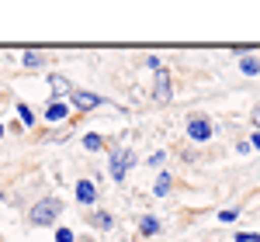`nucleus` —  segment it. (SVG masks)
<instances>
[{
    "instance_id": "f257e3e1",
    "label": "nucleus",
    "mask_w": 260,
    "mask_h": 242,
    "mask_svg": "<svg viewBox=\"0 0 260 242\" xmlns=\"http://www.w3.org/2000/svg\"><path fill=\"white\" fill-rule=\"evenodd\" d=\"M62 215V201L59 197H42L39 204H31V211H28V222L35 225V228H49V225H56Z\"/></svg>"
},
{
    "instance_id": "f03ea898",
    "label": "nucleus",
    "mask_w": 260,
    "mask_h": 242,
    "mask_svg": "<svg viewBox=\"0 0 260 242\" xmlns=\"http://www.w3.org/2000/svg\"><path fill=\"white\" fill-rule=\"evenodd\" d=\"M136 166V152L132 149H115L111 152V166H108V173H111V180L115 183H121L125 180V173Z\"/></svg>"
},
{
    "instance_id": "7ed1b4c3",
    "label": "nucleus",
    "mask_w": 260,
    "mask_h": 242,
    "mask_svg": "<svg viewBox=\"0 0 260 242\" xmlns=\"http://www.w3.org/2000/svg\"><path fill=\"white\" fill-rule=\"evenodd\" d=\"M70 104H73L77 111H83V114H87V111H98L101 104H104V97H101V94H94V90H77V87H73Z\"/></svg>"
},
{
    "instance_id": "20e7f679",
    "label": "nucleus",
    "mask_w": 260,
    "mask_h": 242,
    "mask_svg": "<svg viewBox=\"0 0 260 242\" xmlns=\"http://www.w3.org/2000/svg\"><path fill=\"white\" fill-rule=\"evenodd\" d=\"M187 139L191 142H208L212 139V121L205 118V114H191V118H187Z\"/></svg>"
},
{
    "instance_id": "39448f33",
    "label": "nucleus",
    "mask_w": 260,
    "mask_h": 242,
    "mask_svg": "<svg viewBox=\"0 0 260 242\" xmlns=\"http://www.w3.org/2000/svg\"><path fill=\"white\" fill-rule=\"evenodd\" d=\"M174 97V80H170V69H160L156 80H153V101L156 104H170Z\"/></svg>"
},
{
    "instance_id": "423d86ee",
    "label": "nucleus",
    "mask_w": 260,
    "mask_h": 242,
    "mask_svg": "<svg viewBox=\"0 0 260 242\" xmlns=\"http://www.w3.org/2000/svg\"><path fill=\"white\" fill-rule=\"evenodd\" d=\"M49 87H52V97H56V101H62V97L73 94V83L66 80L62 73H52V76H49Z\"/></svg>"
},
{
    "instance_id": "0eeeda50",
    "label": "nucleus",
    "mask_w": 260,
    "mask_h": 242,
    "mask_svg": "<svg viewBox=\"0 0 260 242\" xmlns=\"http://www.w3.org/2000/svg\"><path fill=\"white\" fill-rule=\"evenodd\" d=\"M70 118V104L66 101H56V97H52V101L45 104V121H66Z\"/></svg>"
},
{
    "instance_id": "6e6552de",
    "label": "nucleus",
    "mask_w": 260,
    "mask_h": 242,
    "mask_svg": "<svg viewBox=\"0 0 260 242\" xmlns=\"http://www.w3.org/2000/svg\"><path fill=\"white\" fill-rule=\"evenodd\" d=\"M77 201H80L83 208H90V204L98 201V187H94V180H80L77 183Z\"/></svg>"
},
{
    "instance_id": "1a4fd4ad",
    "label": "nucleus",
    "mask_w": 260,
    "mask_h": 242,
    "mask_svg": "<svg viewBox=\"0 0 260 242\" xmlns=\"http://www.w3.org/2000/svg\"><path fill=\"white\" fill-rule=\"evenodd\" d=\"M14 111H18V125L21 128H35V125H39V114H35L28 104H14Z\"/></svg>"
},
{
    "instance_id": "9d476101",
    "label": "nucleus",
    "mask_w": 260,
    "mask_h": 242,
    "mask_svg": "<svg viewBox=\"0 0 260 242\" xmlns=\"http://www.w3.org/2000/svg\"><path fill=\"white\" fill-rule=\"evenodd\" d=\"M170 190H174V177H170L167 170H160V177L153 183V194H156V197H170Z\"/></svg>"
},
{
    "instance_id": "9b49d317",
    "label": "nucleus",
    "mask_w": 260,
    "mask_h": 242,
    "mask_svg": "<svg viewBox=\"0 0 260 242\" xmlns=\"http://www.w3.org/2000/svg\"><path fill=\"white\" fill-rule=\"evenodd\" d=\"M87 222L94 225L98 232H108V228H115V218H111L108 211H90V215H87Z\"/></svg>"
},
{
    "instance_id": "f8f14e48",
    "label": "nucleus",
    "mask_w": 260,
    "mask_h": 242,
    "mask_svg": "<svg viewBox=\"0 0 260 242\" xmlns=\"http://www.w3.org/2000/svg\"><path fill=\"white\" fill-rule=\"evenodd\" d=\"M160 228H163V225H160L156 215H142V218H139V232H142V235H160Z\"/></svg>"
},
{
    "instance_id": "ddd939ff",
    "label": "nucleus",
    "mask_w": 260,
    "mask_h": 242,
    "mask_svg": "<svg viewBox=\"0 0 260 242\" xmlns=\"http://www.w3.org/2000/svg\"><path fill=\"white\" fill-rule=\"evenodd\" d=\"M83 149H87V152H101V149H104V139L94 135V132H87V135H83Z\"/></svg>"
},
{
    "instance_id": "4468645a",
    "label": "nucleus",
    "mask_w": 260,
    "mask_h": 242,
    "mask_svg": "<svg viewBox=\"0 0 260 242\" xmlns=\"http://www.w3.org/2000/svg\"><path fill=\"white\" fill-rule=\"evenodd\" d=\"M240 69L246 73V76H257L260 73V59L257 56H246V59H240Z\"/></svg>"
},
{
    "instance_id": "2eb2a0df",
    "label": "nucleus",
    "mask_w": 260,
    "mask_h": 242,
    "mask_svg": "<svg viewBox=\"0 0 260 242\" xmlns=\"http://www.w3.org/2000/svg\"><path fill=\"white\" fill-rule=\"evenodd\" d=\"M21 62H24L28 69H39V66H45V56H42V52H24Z\"/></svg>"
},
{
    "instance_id": "dca6fc26",
    "label": "nucleus",
    "mask_w": 260,
    "mask_h": 242,
    "mask_svg": "<svg viewBox=\"0 0 260 242\" xmlns=\"http://www.w3.org/2000/svg\"><path fill=\"white\" fill-rule=\"evenodd\" d=\"M236 218H240V208H222V211H219V222L222 225H233Z\"/></svg>"
},
{
    "instance_id": "f3484780",
    "label": "nucleus",
    "mask_w": 260,
    "mask_h": 242,
    "mask_svg": "<svg viewBox=\"0 0 260 242\" xmlns=\"http://www.w3.org/2000/svg\"><path fill=\"white\" fill-rule=\"evenodd\" d=\"M56 242H77V235L70 228H56Z\"/></svg>"
},
{
    "instance_id": "a211bd4d",
    "label": "nucleus",
    "mask_w": 260,
    "mask_h": 242,
    "mask_svg": "<svg viewBox=\"0 0 260 242\" xmlns=\"http://www.w3.org/2000/svg\"><path fill=\"white\" fill-rule=\"evenodd\" d=\"M229 52H233V56H236V59H246V56H250V52H253V49H250V45H233V49H229Z\"/></svg>"
},
{
    "instance_id": "6ab92c4d",
    "label": "nucleus",
    "mask_w": 260,
    "mask_h": 242,
    "mask_svg": "<svg viewBox=\"0 0 260 242\" xmlns=\"http://www.w3.org/2000/svg\"><path fill=\"white\" fill-rule=\"evenodd\" d=\"M236 242H260V232H236Z\"/></svg>"
},
{
    "instance_id": "aec40b11",
    "label": "nucleus",
    "mask_w": 260,
    "mask_h": 242,
    "mask_svg": "<svg viewBox=\"0 0 260 242\" xmlns=\"http://www.w3.org/2000/svg\"><path fill=\"white\" fill-rule=\"evenodd\" d=\"M163 163H167V152H153L149 156V166H156V170H163Z\"/></svg>"
},
{
    "instance_id": "412c9836",
    "label": "nucleus",
    "mask_w": 260,
    "mask_h": 242,
    "mask_svg": "<svg viewBox=\"0 0 260 242\" xmlns=\"http://www.w3.org/2000/svg\"><path fill=\"white\" fill-rule=\"evenodd\" d=\"M250 125H253V128L260 132V101L253 104V111H250Z\"/></svg>"
},
{
    "instance_id": "4be33fe9",
    "label": "nucleus",
    "mask_w": 260,
    "mask_h": 242,
    "mask_svg": "<svg viewBox=\"0 0 260 242\" xmlns=\"http://www.w3.org/2000/svg\"><path fill=\"white\" fill-rule=\"evenodd\" d=\"M146 69H153V73H160V69H163V62L156 59V56H146Z\"/></svg>"
},
{
    "instance_id": "5701e85b",
    "label": "nucleus",
    "mask_w": 260,
    "mask_h": 242,
    "mask_svg": "<svg viewBox=\"0 0 260 242\" xmlns=\"http://www.w3.org/2000/svg\"><path fill=\"white\" fill-rule=\"evenodd\" d=\"M236 152H240V156H246V152H250V142H246V139L236 142Z\"/></svg>"
},
{
    "instance_id": "b1692460",
    "label": "nucleus",
    "mask_w": 260,
    "mask_h": 242,
    "mask_svg": "<svg viewBox=\"0 0 260 242\" xmlns=\"http://www.w3.org/2000/svg\"><path fill=\"white\" fill-rule=\"evenodd\" d=\"M246 142H250V149H260V132H253V135H250Z\"/></svg>"
},
{
    "instance_id": "393cba45",
    "label": "nucleus",
    "mask_w": 260,
    "mask_h": 242,
    "mask_svg": "<svg viewBox=\"0 0 260 242\" xmlns=\"http://www.w3.org/2000/svg\"><path fill=\"white\" fill-rule=\"evenodd\" d=\"M4 132H7V128H4V121H0V139H4Z\"/></svg>"
},
{
    "instance_id": "a878e982",
    "label": "nucleus",
    "mask_w": 260,
    "mask_h": 242,
    "mask_svg": "<svg viewBox=\"0 0 260 242\" xmlns=\"http://www.w3.org/2000/svg\"><path fill=\"white\" fill-rule=\"evenodd\" d=\"M0 201H4V190H0Z\"/></svg>"
},
{
    "instance_id": "bb28decb",
    "label": "nucleus",
    "mask_w": 260,
    "mask_h": 242,
    "mask_svg": "<svg viewBox=\"0 0 260 242\" xmlns=\"http://www.w3.org/2000/svg\"><path fill=\"white\" fill-rule=\"evenodd\" d=\"M80 242H90V239H80Z\"/></svg>"
}]
</instances>
